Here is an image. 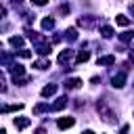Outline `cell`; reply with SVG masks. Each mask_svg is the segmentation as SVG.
<instances>
[{
    "label": "cell",
    "mask_w": 134,
    "mask_h": 134,
    "mask_svg": "<svg viewBox=\"0 0 134 134\" xmlns=\"http://www.w3.org/2000/svg\"><path fill=\"white\" fill-rule=\"evenodd\" d=\"M96 111L100 113V117H103L105 121H109V124H111V121H115V113L105 105V100H98V103H96Z\"/></svg>",
    "instance_id": "6da1fadb"
},
{
    "label": "cell",
    "mask_w": 134,
    "mask_h": 134,
    "mask_svg": "<svg viewBox=\"0 0 134 134\" xmlns=\"http://www.w3.org/2000/svg\"><path fill=\"white\" fill-rule=\"evenodd\" d=\"M8 69H10V75H13L15 80L25 75V67H23V65H19V63H13V65H8Z\"/></svg>",
    "instance_id": "7a4b0ae2"
},
{
    "label": "cell",
    "mask_w": 134,
    "mask_h": 134,
    "mask_svg": "<svg viewBox=\"0 0 134 134\" xmlns=\"http://www.w3.org/2000/svg\"><path fill=\"white\" fill-rule=\"evenodd\" d=\"M65 90H77L80 86H82V80L80 77H69V80H65Z\"/></svg>",
    "instance_id": "3957f363"
},
{
    "label": "cell",
    "mask_w": 134,
    "mask_h": 134,
    "mask_svg": "<svg viewBox=\"0 0 134 134\" xmlns=\"http://www.w3.org/2000/svg\"><path fill=\"white\" fill-rule=\"evenodd\" d=\"M67 103H69V98H67V96H59V98L50 105V109H52V111H61V109H65V107H67Z\"/></svg>",
    "instance_id": "277c9868"
},
{
    "label": "cell",
    "mask_w": 134,
    "mask_h": 134,
    "mask_svg": "<svg viewBox=\"0 0 134 134\" xmlns=\"http://www.w3.org/2000/svg\"><path fill=\"white\" fill-rule=\"evenodd\" d=\"M124 84H126V73H117V75L111 77V86L113 88H121Z\"/></svg>",
    "instance_id": "5b68a950"
},
{
    "label": "cell",
    "mask_w": 134,
    "mask_h": 134,
    "mask_svg": "<svg viewBox=\"0 0 134 134\" xmlns=\"http://www.w3.org/2000/svg\"><path fill=\"white\" fill-rule=\"evenodd\" d=\"M98 65H103V67H111V65H115V57H113V54L98 57Z\"/></svg>",
    "instance_id": "8992f818"
},
{
    "label": "cell",
    "mask_w": 134,
    "mask_h": 134,
    "mask_svg": "<svg viewBox=\"0 0 134 134\" xmlns=\"http://www.w3.org/2000/svg\"><path fill=\"white\" fill-rule=\"evenodd\" d=\"M73 124H75V119H73V117H61V119L57 121V126H59L61 130H67V128H71Z\"/></svg>",
    "instance_id": "52a82bcc"
},
{
    "label": "cell",
    "mask_w": 134,
    "mask_h": 134,
    "mask_svg": "<svg viewBox=\"0 0 134 134\" xmlns=\"http://www.w3.org/2000/svg\"><path fill=\"white\" fill-rule=\"evenodd\" d=\"M8 44H10L13 48H23V44H25V40H23L21 36H10V40H8Z\"/></svg>",
    "instance_id": "ba28073f"
},
{
    "label": "cell",
    "mask_w": 134,
    "mask_h": 134,
    "mask_svg": "<svg viewBox=\"0 0 134 134\" xmlns=\"http://www.w3.org/2000/svg\"><path fill=\"white\" fill-rule=\"evenodd\" d=\"M13 124H15V128H17V130H23V128H27V126H29V117H15V121H13Z\"/></svg>",
    "instance_id": "9c48e42d"
},
{
    "label": "cell",
    "mask_w": 134,
    "mask_h": 134,
    "mask_svg": "<svg viewBox=\"0 0 134 134\" xmlns=\"http://www.w3.org/2000/svg\"><path fill=\"white\" fill-rule=\"evenodd\" d=\"M13 52H0V65H13Z\"/></svg>",
    "instance_id": "30bf717a"
},
{
    "label": "cell",
    "mask_w": 134,
    "mask_h": 134,
    "mask_svg": "<svg viewBox=\"0 0 134 134\" xmlns=\"http://www.w3.org/2000/svg\"><path fill=\"white\" fill-rule=\"evenodd\" d=\"M69 59H71V50H61V54L57 57V61H59L61 65H65V63H69Z\"/></svg>",
    "instance_id": "8fae6325"
},
{
    "label": "cell",
    "mask_w": 134,
    "mask_h": 134,
    "mask_svg": "<svg viewBox=\"0 0 134 134\" xmlns=\"http://www.w3.org/2000/svg\"><path fill=\"white\" fill-rule=\"evenodd\" d=\"M54 92H57V86H54V84H48V86H44V88H42V96H44V98L52 96Z\"/></svg>",
    "instance_id": "7c38bea8"
},
{
    "label": "cell",
    "mask_w": 134,
    "mask_h": 134,
    "mask_svg": "<svg viewBox=\"0 0 134 134\" xmlns=\"http://www.w3.org/2000/svg\"><path fill=\"white\" fill-rule=\"evenodd\" d=\"M46 111H50V105H48V103H38V105L34 107V113H36V115L46 113Z\"/></svg>",
    "instance_id": "4fadbf2b"
},
{
    "label": "cell",
    "mask_w": 134,
    "mask_h": 134,
    "mask_svg": "<svg viewBox=\"0 0 134 134\" xmlns=\"http://www.w3.org/2000/svg\"><path fill=\"white\" fill-rule=\"evenodd\" d=\"M23 109V105L21 103H17V105H4V107H0V111L2 113H10V111H21Z\"/></svg>",
    "instance_id": "5bb4252c"
},
{
    "label": "cell",
    "mask_w": 134,
    "mask_h": 134,
    "mask_svg": "<svg viewBox=\"0 0 134 134\" xmlns=\"http://www.w3.org/2000/svg\"><path fill=\"white\" fill-rule=\"evenodd\" d=\"M65 38H67L69 42H75V40H77V29H75V27L65 29Z\"/></svg>",
    "instance_id": "9a60e30c"
},
{
    "label": "cell",
    "mask_w": 134,
    "mask_h": 134,
    "mask_svg": "<svg viewBox=\"0 0 134 134\" xmlns=\"http://www.w3.org/2000/svg\"><path fill=\"white\" fill-rule=\"evenodd\" d=\"M36 52H38V54H42V57H46V54L50 52V44H46V42H42V44H38V48H36Z\"/></svg>",
    "instance_id": "2e32d148"
},
{
    "label": "cell",
    "mask_w": 134,
    "mask_h": 134,
    "mask_svg": "<svg viewBox=\"0 0 134 134\" xmlns=\"http://www.w3.org/2000/svg\"><path fill=\"white\" fill-rule=\"evenodd\" d=\"M88 59H90V52H88V50H80V52H77V57H75V63L80 65V63H86Z\"/></svg>",
    "instance_id": "e0dca14e"
},
{
    "label": "cell",
    "mask_w": 134,
    "mask_h": 134,
    "mask_svg": "<svg viewBox=\"0 0 134 134\" xmlns=\"http://www.w3.org/2000/svg\"><path fill=\"white\" fill-rule=\"evenodd\" d=\"M52 27H54V19H52V17H44V19H42V29L48 31V29H52Z\"/></svg>",
    "instance_id": "ac0fdd59"
},
{
    "label": "cell",
    "mask_w": 134,
    "mask_h": 134,
    "mask_svg": "<svg viewBox=\"0 0 134 134\" xmlns=\"http://www.w3.org/2000/svg\"><path fill=\"white\" fill-rule=\"evenodd\" d=\"M100 36H103V38H107V40H109V38H113V27L103 25V27H100Z\"/></svg>",
    "instance_id": "d6986e66"
},
{
    "label": "cell",
    "mask_w": 134,
    "mask_h": 134,
    "mask_svg": "<svg viewBox=\"0 0 134 134\" xmlns=\"http://www.w3.org/2000/svg\"><path fill=\"white\" fill-rule=\"evenodd\" d=\"M132 38H134V29H126L124 34H119V40L121 42H130Z\"/></svg>",
    "instance_id": "ffe728a7"
},
{
    "label": "cell",
    "mask_w": 134,
    "mask_h": 134,
    "mask_svg": "<svg viewBox=\"0 0 134 134\" xmlns=\"http://www.w3.org/2000/svg\"><path fill=\"white\" fill-rule=\"evenodd\" d=\"M115 21H117V25H121V27L130 25V19H128L126 15H117V17H115Z\"/></svg>",
    "instance_id": "44dd1931"
},
{
    "label": "cell",
    "mask_w": 134,
    "mask_h": 134,
    "mask_svg": "<svg viewBox=\"0 0 134 134\" xmlns=\"http://www.w3.org/2000/svg\"><path fill=\"white\" fill-rule=\"evenodd\" d=\"M34 65H36V67H38V69H48V67H50V63H48V61H46V59H40V61H36V63H34Z\"/></svg>",
    "instance_id": "7402d4cb"
},
{
    "label": "cell",
    "mask_w": 134,
    "mask_h": 134,
    "mask_svg": "<svg viewBox=\"0 0 134 134\" xmlns=\"http://www.w3.org/2000/svg\"><path fill=\"white\" fill-rule=\"evenodd\" d=\"M19 57H21V59H29V57H31V50H27V48H21V50H19Z\"/></svg>",
    "instance_id": "603a6c76"
},
{
    "label": "cell",
    "mask_w": 134,
    "mask_h": 134,
    "mask_svg": "<svg viewBox=\"0 0 134 134\" xmlns=\"http://www.w3.org/2000/svg\"><path fill=\"white\" fill-rule=\"evenodd\" d=\"M31 2H34V4H36V6H44V4H46V2H48V0H31Z\"/></svg>",
    "instance_id": "cb8c5ba5"
},
{
    "label": "cell",
    "mask_w": 134,
    "mask_h": 134,
    "mask_svg": "<svg viewBox=\"0 0 134 134\" xmlns=\"http://www.w3.org/2000/svg\"><path fill=\"white\" fill-rule=\"evenodd\" d=\"M4 17H6V8L0 4V19H4Z\"/></svg>",
    "instance_id": "d4e9b609"
},
{
    "label": "cell",
    "mask_w": 134,
    "mask_h": 134,
    "mask_svg": "<svg viewBox=\"0 0 134 134\" xmlns=\"http://www.w3.org/2000/svg\"><path fill=\"white\" fill-rule=\"evenodd\" d=\"M34 134H46V130H44V128H36V130H34Z\"/></svg>",
    "instance_id": "484cf974"
},
{
    "label": "cell",
    "mask_w": 134,
    "mask_h": 134,
    "mask_svg": "<svg viewBox=\"0 0 134 134\" xmlns=\"http://www.w3.org/2000/svg\"><path fill=\"white\" fill-rule=\"evenodd\" d=\"M130 13H132V15H134V4H130Z\"/></svg>",
    "instance_id": "4316f807"
},
{
    "label": "cell",
    "mask_w": 134,
    "mask_h": 134,
    "mask_svg": "<svg viewBox=\"0 0 134 134\" xmlns=\"http://www.w3.org/2000/svg\"><path fill=\"white\" fill-rule=\"evenodd\" d=\"M2 82H4V75H2V71H0V84H2Z\"/></svg>",
    "instance_id": "83f0119b"
},
{
    "label": "cell",
    "mask_w": 134,
    "mask_h": 134,
    "mask_svg": "<svg viewBox=\"0 0 134 134\" xmlns=\"http://www.w3.org/2000/svg\"><path fill=\"white\" fill-rule=\"evenodd\" d=\"M82 134H94V132H92V130H86V132H82Z\"/></svg>",
    "instance_id": "f1b7e54d"
},
{
    "label": "cell",
    "mask_w": 134,
    "mask_h": 134,
    "mask_svg": "<svg viewBox=\"0 0 134 134\" xmlns=\"http://www.w3.org/2000/svg\"><path fill=\"white\" fill-rule=\"evenodd\" d=\"M130 59H132V61H134V50H132V52H130Z\"/></svg>",
    "instance_id": "f546056e"
},
{
    "label": "cell",
    "mask_w": 134,
    "mask_h": 134,
    "mask_svg": "<svg viewBox=\"0 0 134 134\" xmlns=\"http://www.w3.org/2000/svg\"><path fill=\"white\" fill-rule=\"evenodd\" d=\"M0 134H6V130H0Z\"/></svg>",
    "instance_id": "4dcf8cb0"
}]
</instances>
